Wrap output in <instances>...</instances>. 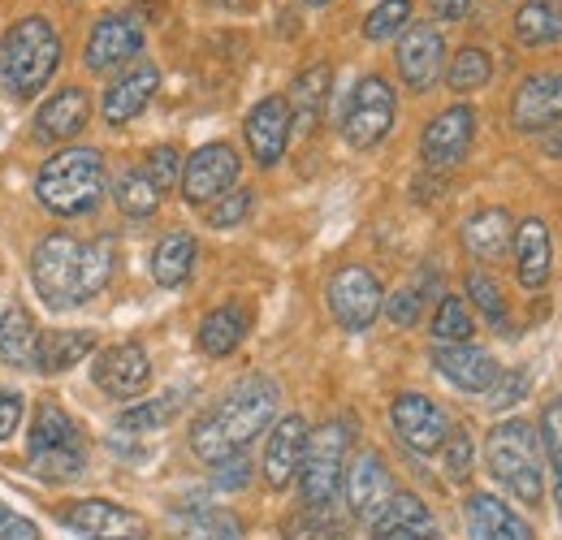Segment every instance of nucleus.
<instances>
[{"instance_id":"28","label":"nucleus","mask_w":562,"mask_h":540,"mask_svg":"<svg viewBox=\"0 0 562 540\" xmlns=\"http://www.w3.org/2000/svg\"><path fill=\"white\" fill-rule=\"evenodd\" d=\"M329 87H334V69L325 66V61H316V66L303 69V74L294 78V87H290V100H285V109H290V126L312 131V126L321 122L325 104H329Z\"/></svg>"},{"instance_id":"24","label":"nucleus","mask_w":562,"mask_h":540,"mask_svg":"<svg viewBox=\"0 0 562 540\" xmlns=\"http://www.w3.org/2000/svg\"><path fill=\"white\" fill-rule=\"evenodd\" d=\"M307 419L303 415H285L278 428H273V437H269V446H265V480L273 484V488H285L299 468H303V450H307Z\"/></svg>"},{"instance_id":"11","label":"nucleus","mask_w":562,"mask_h":540,"mask_svg":"<svg viewBox=\"0 0 562 540\" xmlns=\"http://www.w3.org/2000/svg\"><path fill=\"white\" fill-rule=\"evenodd\" d=\"M238 182V156L229 143H204L182 160V200L187 203H216Z\"/></svg>"},{"instance_id":"9","label":"nucleus","mask_w":562,"mask_h":540,"mask_svg":"<svg viewBox=\"0 0 562 540\" xmlns=\"http://www.w3.org/2000/svg\"><path fill=\"white\" fill-rule=\"evenodd\" d=\"M61 524L87 540H147V519L131 506H117L109 497H78L66 502Z\"/></svg>"},{"instance_id":"40","label":"nucleus","mask_w":562,"mask_h":540,"mask_svg":"<svg viewBox=\"0 0 562 540\" xmlns=\"http://www.w3.org/2000/svg\"><path fill=\"white\" fill-rule=\"evenodd\" d=\"M490 78H493V61L485 48H459L450 69H446L450 91H481Z\"/></svg>"},{"instance_id":"43","label":"nucleus","mask_w":562,"mask_h":540,"mask_svg":"<svg viewBox=\"0 0 562 540\" xmlns=\"http://www.w3.org/2000/svg\"><path fill=\"white\" fill-rule=\"evenodd\" d=\"M151 182H156V191L165 195V191H173L178 182H182V156H178V147H169V143H160V147H151V156H147V169H143Z\"/></svg>"},{"instance_id":"7","label":"nucleus","mask_w":562,"mask_h":540,"mask_svg":"<svg viewBox=\"0 0 562 540\" xmlns=\"http://www.w3.org/2000/svg\"><path fill=\"white\" fill-rule=\"evenodd\" d=\"M78 251L82 243L70 234H48L35 243L31 251V281H35V294L53 307V312H66L78 307Z\"/></svg>"},{"instance_id":"21","label":"nucleus","mask_w":562,"mask_h":540,"mask_svg":"<svg viewBox=\"0 0 562 540\" xmlns=\"http://www.w3.org/2000/svg\"><path fill=\"white\" fill-rule=\"evenodd\" d=\"M156 87H160V69L151 66V61H135V66L126 69V74L104 91V122H109V126L135 122L143 109L151 104Z\"/></svg>"},{"instance_id":"15","label":"nucleus","mask_w":562,"mask_h":540,"mask_svg":"<svg viewBox=\"0 0 562 540\" xmlns=\"http://www.w3.org/2000/svg\"><path fill=\"white\" fill-rule=\"evenodd\" d=\"M472 138H476V113H472L468 104H454V109L437 113V117L424 126V138H420L424 165H428V169H454V165L468 156Z\"/></svg>"},{"instance_id":"29","label":"nucleus","mask_w":562,"mask_h":540,"mask_svg":"<svg viewBox=\"0 0 562 540\" xmlns=\"http://www.w3.org/2000/svg\"><path fill=\"white\" fill-rule=\"evenodd\" d=\"M510 238H515V221H510L506 207H481L476 216L463 221V247H468L476 260H497V256H506Z\"/></svg>"},{"instance_id":"8","label":"nucleus","mask_w":562,"mask_h":540,"mask_svg":"<svg viewBox=\"0 0 562 540\" xmlns=\"http://www.w3.org/2000/svg\"><path fill=\"white\" fill-rule=\"evenodd\" d=\"M394 91H390V82L381 78V74H368V78H359L351 91V100H347V113H342V135L351 147H376L381 138L390 135V126H394Z\"/></svg>"},{"instance_id":"37","label":"nucleus","mask_w":562,"mask_h":540,"mask_svg":"<svg viewBox=\"0 0 562 540\" xmlns=\"http://www.w3.org/2000/svg\"><path fill=\"white\" fill-rule=\"evenodd\" d=\"M113 203L126 212V216H151L156 207H160V191H156V182L143 173V169H126L122 178H117V187H113Z\"/></svg>"},{"instance_id":"6","label":"nucleus","mask_w":562,"mask_h":540,"mask_svg":"<svg viewBox=\"0 0 562 540\" xmlns=\"http://www.w3.org/2000/svg\"><path fill=\"white\" fill-rule=\"evenodd\" d=\"M347 450H351V424H342V419H329L316 432H307V450H303V468H299L303 506L338 502L342 475H347Z\"/></svg>"},{"instance_id":"32","label":"nucleus","mask_w":562,"mask_h":540,"mask_svg":"<svg viewBox=\"0 0 562 540\" xmlns=\"http://www.w3.org/2000/svg\"><path fill=\"white\" fill-rule=\"evenodd\" d=\"M173 528L182 540H243V524L221 510V506H195V510H178Z\"/></svg>"},{"instance_id":"41","label":"nucleus","mask_w":562,"mask_h":540,"mask_svg":"<svg viewBox=\"0 0 562 540\" xmlns=\"http://www.w3.org/2000/svg\"><path fill=\"white\" fill-rule=\"evenodd\" d=\"M412 26V0H381L368 18H363V35L368 40H394L398 31H407Z\"/></svg>"},{"instance_id":"38","label":"nucleus","mask_w":562,"mask_h":540,"mask_svg":"<svg viewBox=\"0 0 562 540\" xmlns=\"http://www.w3.org/2000/svg\"><path fill=\"white\" fill-rule=\"evenodd\" d=\"M472 334H476V325H472L468 303H463V299H454V294H446V299L437 303V316H432V338H437V346L472 341Z\"/></svg>"},{"instance_id":"14","label":"nucleus","mask_w":562,"mask_h":540,"mask_svg":"<svg viewBox=\"0 0 562 540\" xmlns=\"http://www.w3.org/2000/svg\"><path fill=\"white\" fill-rule=\"evenodd\" d=\"M398 74L412 91H432L437 78L446 74V40L432 22H412L398 40Z\"/></svg>"},{"instance_id":"33","label":"nucleus","mask_w":562,"mask_h":540,"mask_svg":"<svg viewBox=\"0 0 562 540\" xmlns=\"http://www.w3.org/2000/svg\"><path fill=\"white\" fill-rule=\"evenodd\" d=\"M515 35H519V44H528V48L559 44L562 40V9L554 4V0H528V4L515 13Z\"/></svg>"},{"instance_id":"34","label":"nucleus","mask_w":562,"mask_h":540,"mask_svg":"<svg viewBox=\"0 0 562 540\" xmlns=\"http://www.w3.org/2000/svg\"><path fill=\"white\" fill-rule=\"evenodd\" d=\"M113 265H117V243L113 238H95V243H82L78 251V299H95L109 281H113Z\"/></svg>"},{"instance_id":"4","label":"nucleus","mask_w":562,"mask_h":540,"mask_svg":"<svg viewBox=\"0 0 562 540\" xmlns=\"http://www.w3.org/2000/svg\"><path fill=\"white\" fill-rule=\"evenodd\" d=\"M485 463H490L493 480L515 493V502L524 506H541L546 497V472H541V446L532 424L524 419H502L485 441Z\"/></svg>"},{"instance_id":"31","label":"nucleus","mask_w":562,"mask_h":540,"mask_svg":"<svg viewBox=\"0 0 562 540\" xmlns=\"http://www.w3.org/2000/svg\"><path fill=\"white\" fill-rule=\"evenodd\" d=\"M195 256H200V243L187 234V229H173V234H165L160 243H156V251H151V277H156V285H182L191 269H195Z\"/></svg>"},{"instance_id":"36","label":"nucleus","mask_w":562,"mask_h":540,"mask_svg":"<svg viewBox=\"0 0 562 540\" xmlns=\"http://www.w3.org/2000/svg\"><path fill=\"white\" fill-rule=\"evenodd\" d=\"M290 540H351L347 519L334 506H303L294 519H285Z\"/></svg>"},{"instance_id":"20","label":"nucleus","mask_w":562,"mask_h":540,"mask_svg":"<svg viewBox=\"0 0 562 540\" xmlns=\"http://www.w3.org/2000/svg\"><path fill=\"white\" fill-rule=\"evenodd\" d=\"M247 147L256 156V165L273 169L281 156H285V143H290V109L281 95H269L260 100L251 113H247Z\"/></svg>"},{"instance_id":"19","label":"nucleus","mask_w":562,"mask_h":540,"mask_svg":"<svg viewBox=\"0 0 562 540\" xmlns=\"http://www.w3.org/2000/svg\"><path fill=\"white\" fill-rule=\"evenodd\" d=\"M432 368L463 394H490V385L497 381V359L490 350L472 346V341H459V346H437L432 350Z\"/></svg>"},{"instance_id":"51","label":"nucleus","mask_w":562,"mask_h":540,"mask_svg":"<svg viewBox=\"0 0 562 540\" xmlns=\"http://www.w3.org/2000/svg\"><path fill=\"white\" fill-rule=\"evenodd\" d=\"M221 488H243L247 480H251V463L243 459V454H234V459H225V463H216V475H212Z\"/></svg>"},{"instance_id":"42","label":"nucleus","mask_w":562,"mask_h":540,"mask_svg":"<svg viewBox=\"0 0 562 540\" xmlns=\"http://www.w3.org/2000/svg\"><path fill=\"white\" fill-rule=\"evenodd\" d=\"M468 299L485 312L490 325L506 329V299H502V290L493 285V277H485V272H468Z\"/></svg>"},{"instance_id":"54","label":"nucleus","mask_w":562,"mask_h":540,"mask_svg":"<svg viewBox=\"0 0 562 540\" xmlns=\"http://www.w3.org/2000/svg\"><path fill=\"white\" fill-rule=\"evenodd\" d=\"M307 4H329V0H307Z\"/></svg>"},{"instance_id":"23","label":"nucleus","mask_w":562,"mask_h":540,"mask_svg":"<svg viewBox=\"0 0 562 540\" xmlns=\"http://www.w3.org/2000/svg\"><path fill=\"white\" fill-rule=\"evenodd\" d=\"M87 117H91L87 91L82 87H61V91H53V100L40 104V113H35V138L40 143H66V138H74L87 126Z\"/></svg>"},{"instance_id":"48","label":"nucleus","mask_w":562,"mask_h":540,"mask_svg":"<svg viewBox=\"0 0 562 540\" xmlns=\"http://www.w3.org/2000/svg\"><path fill=\"white\" fill-rule=\"evenodd\" d=\"M385 307H390V320H394V325H403V329H407V325H416V320H420V307H424L420 285H407V290H398V294H394Z\"/></svg>"},{"instance_id":"27","label":"nucleus","mask_w":562,"mask_h":540,"mask_svg":"<svg viewBox=\"0 0 562 540\" xmlns=\"http://www.w3.org/2000/svg\"><path fill=\"white\" fill-rule=\"evenodd\" d=\"M463 519H468L472 540H537L532 528L510 506H502L493 493H472L463 506Z\"/></svg>"},{"instance_id":"52","label":"nucleus","mask_w":562,"mask_h":540,"mask_svg":"<svg viewBox=\"0 0 562 540\" xmlns=\"http://www.w3.org/2000/svg\"><path fill=\"white\" fill-rule=\"evenodd\" d=\"M432 4V13L441 18V22H459V18H468V9H472V0H428Z\"/></svg>"},{"instance_id":"47","label":"nucleus","mask_w":562,"mask_h":540,"mask_svg":"<svg viewBox=\"0 0 562 540\" xmlns=\"http://www.w3.org/2000/svg\"><path fill=\"white\" fill-rule=\"evenodd\" d=\"M441 450H446V475L450 480H468L472 472V454H476V446H472V432H450L446 441H441Z\"/></svg>"},{"instance_id":"53","label":"nucleus","mask_w":562,"mask_h":540,"mask_svg":"<svg viewBox=\"0 0 562 540\" xmlns=\"http://www.w3.org/2000/svg\"><path fill=\"white\" fill-rule=\"evenodd\" d=\"M541 151H546L550 160H562V131H554V135L541 138Z\"/></svg>"},{"instance_id":"12","label":"nucleus","mask_w":562,"mask_h":540,"mask_svg":"<svg viewBox=\"0 0 562 540\" xmlns=\"http://www.w3.org/2000/svg\"><path fill=\"white\" fill-rule=\"evenodd\" d=\"M143 53V22L135 13H104L91 35H87V48H82V66L104 74L113 66H126Z\"/></svg>"},{"instance_id":"18","label":"nucleus","mask_w":562,"mask_h":540,"mask_svg":"<svg viewBox=\"0 0 562 540\" xmlns=\"http://www.w3.org/2000/svg\"><path fill=\"white\" fill-rule=\"evenodd\" d=\"M342 484H347V506H351V515L355 519H368V524H372V519L385 510V502L394 497L390 468H385V459H381L376 450H363L351 468H347Z\"/></svg>"},{"instance_id":"45","label":"nucleus","mask_w":562,"mask_h":540,"mask_svg":"<svg viewBox=\"0 0 562 540\" xmlns=\"http://www.w3.org/2000/svg\"><path fill=\"white\" fill-rule=\"evenodd\" d=\"M528 385H532V376H528V368H515V372H497V381L490 385V410H506V406L524 403V394H528Z\"/></svg>"},{"instance_id":"30","label":"nucleus","mask_w":562,"mask_h":540,"mask_svg":"<svg viewBox=\"0 0 562 540\" xmlns=\"http://www.w3.org/2000/svg\"><path fill=\"white\" fill-rule=\"evenodd\" d=\"M247 329H251L247 307L225 303V307H216V312H209V316L200 320V350L212 355V359H225V355H234V350L243 346Z\"/></svg>"},{"instance_id":"16","label":"nucleus","mask_w":562,"mask_h":540,"mask_svg":"<svg viewBox=\"0 0 562 540\" xmlns=\"http://www.w3.org/2000/svg\"><path fill=\"white\" fill-rule=\"evenodd\" d=\"M390 424L394 432L416 450V454H432L441 450V441L450 437V424H446V410L424 398V394H398L390 406Z\"/></svg>"},{"instance_id":"13","label":"nucleus","mask_w":562,"mask_h":540,"mask_svg":"<svg viewBox=\"0 0 562 540\" xmlns=\"http://www.w3.org/2000/svg\"><path fill=\"white\" fill-rule=\"evenodd\" d=\"M91 381L109 398L126 403V398H135V394H143L151 385V359H147V350H143L139 341H117V346H109V350L95 355Z\"/></svg>"},{"instance_id":"26","label":"nucleus","mask_w":562,"mask_h":540,"mask_svg":"<svg viewBox=\"0 0 562 540\" xmlns=\"http://www.w3.org/2000/svg\"><path fill=\"white\" fill-rule=\"evenodd\" d=\"M0 359L22 372H40V329L22 303H0Z\"/></svg>"},{"instance_id":"10","label":"nucleus","mask_w":562,"mask_h":540,"mask_svg":"<svg viewBox=\"0 0 562 540\" xmlns=\"http://www.w3.org/2000/svg\"><path fill=\"white\" fill-rule=\"evenodd\" d=\"M381 307H385L381 281L363 265H347V269H338L329 277V312L347 334H363L376 320Z\"/></svg>"},{"instance_id":"46","label":"nucleus","mask_w":562,"mask_h":540,"mask_svg":"<svg viewBox=\"0 0 562 540\" xmlns=\"http://www.w3.org/2000/svg\"><path fill=\"white\" fill-rule=\"evenodd\" d=\"M541 432H546V450H550V463H554V497L562 506V398L546 406L541 415Z\"/></svg>"},{"instance_id":"5","label":"nucleus","mask_w":562,"mask_h":540,"mask_svg":"<svg viewBox=\"0 0 562 540\" xmlns=\"http://www.w3.org/2000/svg\"><path fill=\"white\" fill-rule=\"evenodd\" d=\"M31 468L44 480H74L87 468V441L66 406L40 403L31 419Z\"/></svg>"},{"instance_id":"35","label":"nucleus","mask_w":562,"mask_h":540,"mask_svg":"<svg viewBox=\"0 0 562 540\" xmlns=\"http://www.w3.org/2000/svg\"><path fill=\"white\" fill-rule=\"evenodd\" d=\"M95 350V334L87 329H61L40 338V372H70Z\"/></svg>"},{"instance_id":"17","label":"nucleus","mask_w":562,"mask_h":540,"mask_svg":"<svg viewBox=\"0 0 562 540\" xmlns=\"http://www.w3.org/2000/svg\"><path fill=\"white\" fill-rule=\"evenodd\" d=\"M510 122L515 131H546L562 122V69L550 74H528L510 100Z\"/></svg>"},{"instance_id":"44","label":"nucleus","mask_w":562,"mask_h":540,"mask_svg":"<svg viewBox=\"0 0 562 540\" xmlns=\"http://www.w3.org/2000/svg\"><path fill=\"white\" fill-rule=\"evenodd\" d=\"M251 191L247 187H238V191H225L221 200L209 207V225L212 229H234V225H243L247 221V212H251Z\"/></svg>"},{"instance_id":"3","label":"nucleus","mask_w":562,"mask_h":540,"mask_svg":"<svg viewBox=\"0 0 562 540\" xmlns=\"http://www.w3.org/2000/svg\"><path fill=\"white\" fill-rule=\"evenodd\" d=\"M35 200L53 216H87L104 200V156L95 147H66L57 151L40 178H35Z\"/></svg>"},{"instance_id":"50","label":"nucleus","mask_w":562,"mask_h":540,"mask_svg":"<svg viewBox=\"0 0 562 540\" xmlns=\"http://www.w3.org/2000/svg\"><path fill=\"white\" fill-rule=\"evenodd\" d=\"M22 415H26V398L22 394H0V441H9L18 432Z\"/></svg>"},{"instance_id":"22","label":"nucleus","mask_w":562,"mask_h":540,"mask_svg":"<svg viewBox=\"0 0 562 540\" xmlns=\"http://www.w3.org/2000/svg\"><path fill=\"white\" fill-rule=\"evenodd\" d=\"M372 540H437V519L416 493H394L372 519Z\"/></svg>"},{"instance_id":"1","label":"nucleus","mask_w":562,"mask_h":540,"mask_svg":"<svg viewBox=\"0 0 562 540\" xmlns=\"http://www.w3.org/2000/svg\"><path fill=\"white\" fill-rule=\"evenodd\" d=\"M281 403V390L273 381L256 376V381H243L238 390H229L216 406H209L195 428H191V450L204 459V463H225L234 454H243L273 419V410Z\"/></svg>"},{"instance_id":"25","label":"nucleus","mask_w":562,"mask_h":540,"mask_svg":"<svg viewBox=\"0 0 562 540\" xmlns=\"http://www.w3.org/2000/svg\"><path fill=\"white\" fill-rule=\"evenodd\" d=\"M550 269H554V238H550L541 216H528L515 229V272H519V285L524 290H541L550 281Z\"/></svg>"},{"instance_id":"49","label":"nucleus","mask_w":562,"mask_h":540,"mask_svg":"<svg viewBox=\"0 0 562 540\" xmlns=\"http://www.w3.org/2000/svg\"><path fill=\"white\" fill-rule=\"evenodd\" d=\"M0 540H40V528L0 502Z\"/></svg>"},{"instance_id":"2","label":"nucleus","mask_w":562,"mask_h":540,"mask_svg":"<svg viewBox=\"0 0 562 540\" xmlns=\"http://www.w3.org/2000/svg\"><path fill=\"white\" fill-rule=\"evenodd\" d=\"M61 66V35L48 18H22L0 40V91L9 100L40 95Z\"/></svg>"},{"instance_id":"39","label":"nucleus","mask_w":562,"mask_h":540,"mask_svg":"<svg viewBox=\"0 0 562 540\" xmlns=\"http://www.w3.org/2000/svg\"><path fill=\"white\" fill-rule=\"evenodd\" d=\"M182 398H187V390H169V394H160V398H151V403H139L131 406V410H122V428L126 432H151V428H160V424H169L178 410H182Z\"/></svg>"}]
</instances>
